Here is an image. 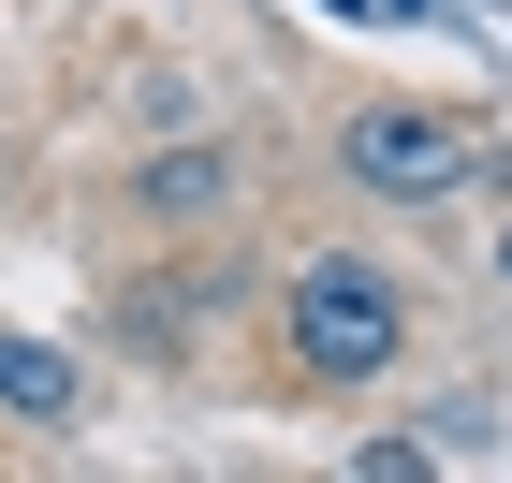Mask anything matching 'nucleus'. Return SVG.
<instances>
[{
	"instance_id": "nucleus-1",
	"label": "nucleus",
	"mask_w": 512,
	"mask_h": 483,
	"mask_svg": "<svg viewBox=\"0 0 512 483\" xmlns=\"http://www.w3.org/2000/svg\"><path fill=\"white\" fill-rule=\"evenodd\" d=\"M395 352H410V279H395V264L308 249V264L278 279V366H293L308 396H366V381H395Z\"/></svg>"
},
{
	"instance_id": "nucleus-2",
	"label": "nucleus",
	"mask_w": 512,
	"mask_h": 483,
	"mask_svg": "<svg viewBox=\"0 0 512 483\" xmlns=\"http://www.w3.org/2000/svg\"><path fill=\"white\" fill-rule=\"evenodd\" d=\"M469 147H483L469 103H410V88H395V103H352V118H337V191L425 220V205L469 191Z\"/></svg>"
},
{
	"instance_id": "nucleus-3",
	"label": "nucleus",
	"mask_w": 512,
	"mask_h": 483,
	"mask_svg": "<svg viewBox=\"0 0 512 483\" xmlns=\"http://www.w3.org/2000/svg\"><path fill=\"white\" fill-rule=\"evenodd\" d=\"M249 191H264V176H249V147H235V132L147 147V161L118 176V205L147 220V235H235V220H249Z\"/></svg>"
},
{
	"instance_id": "nucleus-4",
	"label": "nucleus",
	"mask_w": 512,
	"mask_h": 483,
	"mask_svg": "<svg viewBox=\"0 0 512 483\" xmlns=\"http://www.w3.org/2000/svg\"><path fill=\"white\" fill-rule=\"evenodd\" d=\"M235 308H249V264H235V249H191V264H161V279H118V293H103L118 352H147V366H176L191 337H220Z\"/></svg>"
},
{
	"instance_id": "nucleus-5",
	"label": "nucleus",
	"mask_w": 512,
	"mask_h": 483,
	"mask_svg": "<svg viewBox=\"0 0 512 483\" xmlns=\"http://www.w3.org/2000/svg\"><path fill=\"white\" fill-rule=\"evenodd\" d=\"M88 366L59 352V337H0V425H74Z\"/></svg>"
},
{
	"instance_id": "nucleus-6",
	"label": "nucleus",
	"mask_w": 512,
	"mask_h": 483,
	"mask_svg": "<svg viewBox=\"0 0 512 483\" xmlns=\"http://www.w3.org/2000/svg\"><path fill=\"white\" fill-rule=\"evenodd\" d=\"M0 205H15V147H0Z\"/></svg>"
},
{
	"instance_id": "nucleus-7",
	"label": "nucleus",
	"mask_w": 512,
	"mask_h": 483,
	"mask_svg": "<svg viewBox=\"0 0 512 483\" xmlns=\"http://www.w3.org/2000/svg\"><path fill=\"white\" fill-rule=\"evenodd\" d=\"M498 279H512V235H498Z\"/></svg>"
}]
</instances>
